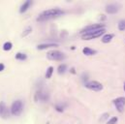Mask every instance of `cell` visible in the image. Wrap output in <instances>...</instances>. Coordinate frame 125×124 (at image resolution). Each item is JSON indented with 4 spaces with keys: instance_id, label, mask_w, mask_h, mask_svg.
I'll return each instance as SVG.
<instances>
[{
    "instance_id": "obj_1",
    "label": "cell",
    "mask_w": 125,
    "mask_h": 124,
    "mask_svg": "<svg viewBox=\"0 0 125 124\" xmlns=\"http://www.w3.org/2000/svg\"><path fill=\"white\" fill-rule=\"evenodd\" d=\"M64 11L61 9H50V10H46L44 12H42L39 17L37 18V21H49V20H52V19H54V18H57L59 16H62L64 15Z\"/></svg>"
},
{
    "instance_id": "obj_2",
    "label": "cell",
    "mask_w": 125,
    "mask_h": 124,
    "mask_svg": "<svg viewBox=\"0 0 125 124\" xmlns=\"http://www.w3.org/2000/svg\"><path fill=\"white\" fill-rule=\"evenodd\" d=\"M47 58L52 61H61L65 58V54L57 50H52L47 53Z\"/></svg>"
},
{
    "instance_id": "obj_3",
    "label": "cell",
    "mask_w": 125,
    "mask_h": 124,
    "mask_svg": "<svg viewBox=\"0 0 125 124\" xmlns=\"http://www.w3.org/2000/svg\"><path fill=\"white\" fill-rule=\"evenodd\" d=\"M22 110H23V103H22V101L17 100V101H15L12 104L11 113H12L13 115H16V116L20 115L22 113Z\"/></svg>"
},
{
    "instance_id": "obj_4",
    "label": "cell",
    "mask_w": 125,
    "mask_h": 124,
    "mask_svg": "<svg viewBox=\"0 0 125 124\" xmlns=\"http://www.w3.org/2000/svg\"><path fill=\"white\" fill-rule=\"evenodd\" d=\"M105 28V24H102V23H95V24H90L86 27H84L83 30L81 31L82 35L83 34H86V33H92L95 31H98L100 29H103Z\"/></svg>"
},
{
    "instance_id": "obj_5",
    "label": "cell",
    "mask_w": 125,
    "mask_h": 124,
    "mask_svg": "<svg viewBox=\"0 0 125 124\" xmlns=\"http://www.w3.org/2000/svg\"><path fill=\"white\" fill-rule=\"evenodd\" d=\"M116 111L120 114L124 113V110H125V97H118L116 99H115L113 101Z\"/></svg>"
},
{
    "instance_id": "obj_6",
    "label": "cell",
    "mask_w": 125,
    "mask_h": 124,
    "mask_svg": "<svg viewBox=\"0 0 125 124\" xmlns=\"http://www.w3.org/2000/svg\"><path fill=\"white\" fill-rule=\"evenodd\" d=\"M84 85H85V87H86L87 89H90V90H92V91L98 92V91L103 90V85H102V83H100L97 82V81L87 82L86 83H84Z\"/></svg>"
},
{
    "instance_id": "obj_7",
    "label": "cell",
    "mask_w": 125,
    "mask_h": 124,
    "mask_svg": "<svg viewBox=\"0 0 125 124\" xmlns=\"http://www.w3.org/2000/svg\"><path fill=\"white\" fill-rule=\"evenodd\" d=\"M105 32H106L105 28H103V29H100V30L95 31V32H92V33L83 34V35H82V39H83V40H85V41H87V40H92V39H95V38H98V37L102 36Z\"/></svg>"
},
{
    "instance_id": "obj_8",
    "label": "cell",
    "mask_w": 125,
    "mask_h": 124,
    "mask_svg": "<svg viewBox=\"0 0 125 124\" xmlns=\"http://www.w3.org/2000/svg\"><path fill=\"white\" fill-rule=\"evenodd\" d=\"M49 100V94L43 90H38L35 94V101H41V102H46Z\"/></svg>"
},
{
    "instance_id": "obj_9",
    "label": "cell",
    "mask_w": 125,
    "mask_h": 124,
    "mask_svg": "<svg viewBox=\"0 0 125 124\" xmlns=\"http://www.w3.org/2000/svg\"><path fill=\"white\" fill-rule=\"evenodd\" d=\"M120 6L119 4H116V3H113V4H109L106 6V12L108 14H111V15H114V14H116L119 10Z\"/></svg>"
},
{
    "instance_id": "obj_10",
    "label": "cell",
    "mask_w": 125,
    "mask_h": 124,
    "mask_svg": "<svg viewBox=\"0 0 125 124\" xmlns=\"http://www.w3.org/2000/svg\"><path fill=\"white\" fill-rule=\"evenodd\" d=\"M10 115L9 109L7 108L6 104L4 102H0V117L2 118H8Z\"/></svg>"
},
{
    "instance_id": "obj_11",
    "label": "cell",
    "mask_w": 125,
    "mask_h": 124,
    "mask_svg": "<svg viewBox=\"0 0 125 124\" xmlns=\"http://www.w3.org/2000/svg\"><path fill=\"white\" fill-rule=\"evenodd\" d=\"M58 47V44H55V43H48V44H41V45H38L37 46V49L42 51V50H46V49H49V48H56Z\"/></svg>"
},
{
    "instance_id": "obj_12",
    "label": "cell",
    "mask_w": 125,
    "mask_h": 124,
    "mask_svg": "<svg viewBox=\"0 0 125 124\" xmlns=\"http://www.w3.org/2000/svg\"><path fill=\"white\" fill-rule=\"evenodd\" d=\"M32 5V1L30 0H27V1H25L22 5H21V9H20V13H24V12H26L28 9H29V7Z\"/></svg>"
},
{
    "instance_id": "obj_13",
    "label": "cell",
    "mask_w": 125,
    "mask_h": 124,
    "mask_svg": "<svg viewBox=\"0 0 125 124\" xmlns=\"http://www.w3.org/2000/svg\"><path fill=\"white\" fill-rule=\"evenodd\" d=\"M96 52H96L95 50H92V49L87 48V47H85V48H83V53L84 55H86V56H91V55H94Z\"/></svg>"
},
{
    "instance_id": "obj_14",
    "label": "cell",
    "mask_w": 125,
    "mask_h": 124,
    "mask_svg": "<svg viewBox=\"0 0 125 124\" xmlns=\"http://www.w3.org/2000/svg\"><path fill=\"white\" fill-rule=\"evenodd\" d=\"M114 37H115L114 34H105V35L102 37L101 41H102L104 44H108V43H110V42L113 40Z\"/></svg>"
},
{
    "instance_id": "obj_15",
    "label": "cell",
    "mask_w": 125,
    "mask_h": 124,
    "mask_svg": "<svg viewBox=\"0 0 125 124\" xmlns=\"http://www.w3.org/2000/svg\"><path fill=\"white\" fill-rule=\"evenodd\" d=\"M26 58H27V56H26V54H24V53H21V52H18V53L16 54V59H18V60L23 61V60H25Z\"/></svg>"
},
{
    "instance_id": "obj_16",
    "label": "cell",
    "mask_w": 125,
    "mask_h": 124,
    "mask_svg": "<svg viewBox=\"0 0 125 124\" xmlns=\"http://www.w3.org/2000/svg\"><path fill=\"white\" fill-rule=\"evenodd\" d=\"M66 69H67V66L65 65V64H61V65H59L58 66V68H57V72H58V74H64L65 72H66Z\"/></svg>"
},
{
    "instance_id": "obj_17",
    "label": "cell",
    "mask_w": 125,
    "mask_h": 124,
    "mask_svg": "<svg viewBox=\"0 0 125 124\" xmlns=\"http://www.w3.org/2000/svg\"><path fill=\"white\" fill-rule=\"evenodd\" d=\"M53 67H49L48 68V70H47V73H46V78L47 79H51L52 78V73H53Z\"/></svg>"
},
{
    "instance_id": "obj_18",
    "label": "cell",
    "mask_w": 125,
    "mask_h": 124,
    "mask_svg": "<svg viewBox=\"0 0 125 124\" xmlns=\"http://www.w3.org/2000/svg\"><path fill=\"white\" fill-rule=\"evenodd\" d=\"M12 48H13V45H12V43H10V42H6L4 45H3V50L4 51H11L12 50Z\"/></svg>"
},
{
    "instance_id": "obj_19",
    "label": "cell",
    "mask_w": 125,
    "mask_h": 124,
    "mask_svg": "<svg viewBox=\"0 0 125 124\" xmlns=\"http://www.w3.org/2000/svg\"><path fill=\"white\" fill-rule=\"evenodd\" d=\"M117 26H118V29L120 31H124L125 30V20H121V21L118 22Z\"/></svg>"
},
{
    "instance_id": "obj_20",
    "label": "cell",
    "mask_w": 125,
    "mask_h": 124,
    "mask_svg": "<svg viewBox=\"0 0 125 124\" xmlns=\"http://www.w3.org/2000/svg\"><path fill=\"white\" fill-rule=\"evenodd\" d=\"M66 105H62V104H57L55 105V110L58 112V113H62L64 111V108H65Z\"/></svg>"
},
{
    "instance_id": "obj_21",
    "label": "cell",
    "mask_w": 125,
    "mask_h": 124,
    "mask_svg": "<svg viewBox=\"0 0 125 124\" xmlns=\"http://www.w3.org/2000/svg\"><path fill=\"white\" fill-rule=\"evenodd\" d=\"M117 121H118V118H117L116 116H114V117H112V118L107 122V124H116Z\"/></svg>"
},
{
    "instance_id": "obj_22",
    "label": "cell",
    "mask_w": 125,
    "mask_h": 124,
    "mask_svg": "<svg viewBox=\"0 0 125 124\" xmlns=\"http://www.w3.org/2000/svg\"><path fill=\"white\" fill-rule=\"evenodd\" d=\"M31 31H32V27L28 26V27H26V29H25V30L23 31V33H22V35H21V36H22V37H25V36H27Z\"/></svg>"
},
{
    "instance_id": "obj_23",
    "label": "cell",
    "mask_w": 125,
    "mask_h": 124,
    "mask_svg": "<svg viewBox=\"0 0 125 124\" xmlns=\"http://www.w3.org/2000/svg\"><path fill=\"white\" fill-rule=\"evenodd\" d=\"M87 79H88V76H87V74H83V76H82V80H83V82H84V83H86V81H87Z\"/></svg>"
},
{
    "instance_id": "obj_24",
    "label": "cell",
    "mask_w": 125,
    "mask_h": 124,
    "mask_svg": "<svg viewBox=\"0 0 125 124\" xmlns=\"http://www.w3.org/2000/svg\"><path fill=\"white\" fill-rule=\"evenodd\" d=\"M109 115H110V114H109L108 113H106V114H103V115L101 116V117H102V118H101V120H105V119H107V118L109 117Z\"/></svg>"
},
{
    "instance_id": "obj_25",
    "label": "cell",
    "mask_w": 125,
    "mask_h": 124,
    "mask_svg": "<svg viewBox=\"0 0 125 124\" xmlns=\"http://www.w3.org/2000/svg\"><path fill=\"white\" fill-rule=\"evenodd\" d=\"M4 68H5L4 64H3V63H0V72H2V71L4 70Z\"/></svg>"
},
{
    "instance_id": "obj_26",
    "label": "cell",
    "mask_w": 125,
    "mask_h": 124,
    "mask_svg": "<svg viewBox=\"0 0 125 124\" xmlns=\"http://www.w3.org/2000/svg\"><path fill=\"white\" fill-rule=\"evenodd\" d=\"M70 72H71L72 74H76V71H75V68H71V70H70Z\"/></svg>"
},
{
    "instance_id": "obj_27",
    "label": "cell",
    "mask_w": 125,
    "mask_h": 124,
    "mask_svg": "<svg viewBox=\"0 0 125 124\" xmlns=\"http://www.w3.org/2000/svg\"><path fill=\"white\" fill-rule=\"evenodd\" d=\"M123 89H124V91H125V82H124V84H123Z\"/></svg>"
},
{
    "instance_id": "obj_28",
    "label": "cell",
    "mask_w": 125,
    "mask_h": 124,
    "mask_svg": "<svg viewBox=\"0 0 125 124\" xmlns=\"http://www.w3.org/2000/svg\"><path fill=\"white\" fill-rule=\"evenodd\" d=\"M47 124H50V123H47Z\"/></svg>"
}]
</instances>
